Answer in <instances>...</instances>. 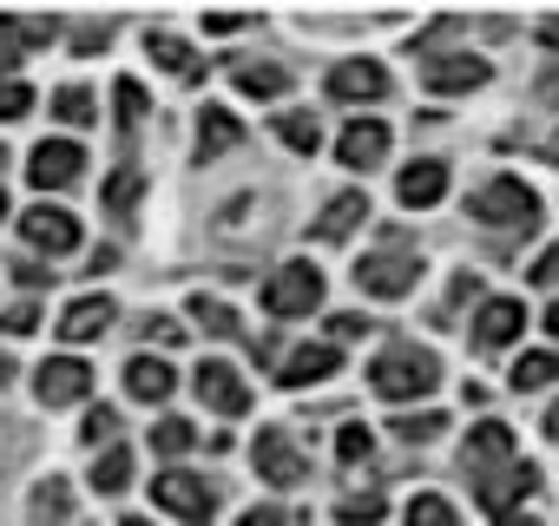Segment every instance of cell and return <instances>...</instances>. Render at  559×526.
Listing matches in <instances>:
<instances>
[{
    "label": "cell",
    "mask_w": 559,
    "mask_h": 526,
    "mask_svg": "<svg viewBox=\"0 0 559 526\" xmlns=\"http://www.w3.org/2000/svg\"><path fill=\"white\" fill-rule=\"evenodd\" d=\"M467 217H480L487 230H533V224H539V198H533L520 178H487V184L467 198Z\"/></svg>",
    "instance_id": "obj_2"
},
{
    "label": "cell",
    "mask_w": 559,
    "mask_h": 526,
    "mask_svg": "<svg viewBox=\"0 0 559 526\" xmlns=\"http://www.w3.org/2000/svg\"><path fill=\"white\" fill-rule=\"evenodd\" d=\"M336 369H343V349L336 343H304L297 356H284L276 382H284V388H310V382H330Z\"/></svg>",
    "instance_id": "obj_13"
},
{
    "label": "cell",
    "mask_w": 559,
    "mask_h": 526,
    "mask_svg": "<svg viewBox=\"0 0 559 526\" xmlns=\"http://www.w3.org/2000/svg\"><path fill=\"white\" fill-rule=\"evenodd\" d=\"M421 86H428V93H474V86H487V60H474V53H441V60L421 67Z\"/></svg>",
    "instance_id": "obj_14"
},
{
    "label": "cell",
    "mask_w": 559,
    "mask_h": 526,
    "mask_svg": "<svg viewBox=\"0 0 559 526\" xmlns=\"http://www.w3.org/2000/svg\"><path fill=\"white\" fill-rule=\"evenodd\" d=\"M53 119H60V125H93V119H99V112H93V93H86V86H60V93H53Z\"/></svg>",
    "instance_id": "obj_30"
},
{
    "label": "cell",
    "mask_w": 559,
    "mask_h": 526,
    "mask_svg": "<svg viewBox=\"0 0 559 526\" xmlns=\"http://www.w3.org/2000/svg\"><path fill=\"white\" fill-rule=\"evenodd\" d=\"M0 330H8V336H34V330H40V310H34V303H14L8 316H0Z\"/></svg>",
    "instance_id": "obj_40"
},
{
    "label": "cell",
    "mask_w": 559,
    "mask_h": 526,
    "mask_svg": "<svg viewBox=\"0 0 559 526\" xmlns=\"http://www.w3.org/2000/svg\"><path fill=\"white\" fill-rule=\"evenodd\" d=\"M336 158H343V165H356V171L382 165V158H389V125H382V119H356V125L336 139Z\"/></svg>",
    "instance_id": "obj_17"
},
{
    "label": "cell",
    "mask_w": 559,
    "mask_h": 526,
    "mask_svg": "<svg viewBox=\"0 0 559 526\" xmlns=\"http://www.w3.org/2000/svg\"><path fill=\"white\" fill-rule=\"evenodd\" d=\"M112 40V27L106 21H86V27H73V53H99Z\"/></svg>",
    "instance_id": "obj_41"
},
{
    "label": "cell",
    "mask_w": 559,
    "mask_h": 526,
    "mask_svg": "<svg viewBox=\"0 0 559 526\" xmlns=\"http://www.w3.org/2000/svg\"><path fill=\"white\" fill-rule=\"evenodd\" d=\"M539 99H546V106H559V67H552L546 80H539Z\"/></svg>",
    "instance_id": "obj_47"
},
{
    "label": "cell",
    "mask_w": 559,
    "mask_h": 526,
    "mask_svg": "<svg viewBox=\"0 0 559 526\" xmlns=\"http://www.w3.org/2000/svg\"><path fill=\"white\" fill-rule=\"evenodd\" d=\"M80 441H86V447H99V454H106V447H119V415H112V408H86Z\"/></svg>",
    "instance_id": "obj_33"
},
{
    "label": "cell",
    "mask_w": 559,
    "mask_h": 526,
    "mask_svg": "<svg viewBox=\"0 0 559 526\" xmlns=\"http://www.w3.org/2000/svg\"><path fill=\"white\" fill-rule=\"evenodd\" d=\"M145 336L171 349V343H185V323H165V316H145Z\"/></svg>",
    "instance_id": "obj_42"
},
{
    "label": "cell",
    "mask_w": 559,
    "mask_h": 526,
    "mask_svg": "<svg viewBox=\"0 0 559 526\" xmlns=\"http://www.w3.org/2000/svg\"><path fill=\"white\" fill-rule=\"evenodd\" d=\"M408 526H461V519H454V506L441 493H415L408 500Z\"/></svg>",
    "instance_id": "obj_35"
},
{
    "label": "cell",
    "mask_w": 559,
    "mask_h": 526,
    "mask_svg": "<svg viewBox=\"0 0 559 526\" xmlns=\"http://www.w3.org/2000/svg\"><path fill=\"white\" fill-rule=\"evenodd\" d=\"M14 382V362H8V349H0V388H8Z\"/></svg>",
    "instance_id": "obj_52"
},
{
    "label": "cell",
    "mask_w": 559,
    "mask_h": 526,
    "mask_svg": "<svg viewBox=\"0 0 559 526\" xmlns=\"http://www.w3.org/2000/svg\"><path fill=\"white\" fill-rule=\"evenodd\" d=\"M198 402H204L211 415H243V408H250V388H243V375H237L230 362H204V369H198Z\"/></svg>",
    "instance_id": "obj_12"
},
{
    "label": "cell",
    "mask_w": 559,
    "mask_h": 526,
    "mask_svg": "<svg viewBox=\"0 0 559 526\" xmlns=\"http://www.w3.org/2000/svg\"><path fill=\"white\" fill-rule=\"evenodd\" d=\"M34 112V86L27 80H0V119H27Z\"/></svg>",
    "instance_id": "obj_38"
},
{
    "label": "cell",
    "mask_w": 559,
    "mask_h": 526,
    "mask_svg": "<svg viewBox=\"0 0 559 526\" xmlns=\"http://www.w3.org/2000/svg\"><path fill=\"white\" fill-rule=\"evenodd\" d=\"M389 93V73L376 67V60H343L336 73H330V99H382Z\"/></svg>",
    "instance_id": "obj_19"
},
{
    "label": "cell",
    "mask_w": 559,
    "mask_h": 526,
    "mask_svg": "<svg viewBox=\"0 0 559 526\" xmlns=\"http://www.w3.org/2000/svg\"><path fill=\"white\" fill-rule=\"evenodd\" d=\"M47 277H53L47 263H14V284H21V290H47Z\"/></svg>",
    "instance_id": "obj_43"
},
{
    "label": "cell",
    "mask_w": 559,
    "mask_h": 526,
    "mask_svg": "<svg viewBox=\"0 0 559 526\" xmlns=\"http://www.w3.org/2000/svg\"><path fill=\"white\" fill-rule=\"evenodd\" d=\"M369 217V198L362 191H336L323 211H317V224H310V237L317 243H343V237H356V224Z\"/></svg>",
    "instance_id": "obj_15"
},
{
    "label": "cell",
    "mask_w": 559,
    "mask_h": 526,
    "mask_svg": "<svg viewBox=\"0 0 559 526\" xmlns=\"http://www.w3.org/2000/svg\"><path fill=\"white\" fill-rule=\"evenodd\" d=\"M461 467L474 474V487H480V480H493L500 467H513V428L480 421V428L467 434V447H461Z\"/></svg>",
    "instance_id": "obj_8"
},
{
    "label": "cell",
    "mask_w": 559,
    "mask_h": 526,
    "mask_svg": "<svg viewBox=\"0 0 559 526\" xmlns=\"http://www.w3.org/2000/svg\"><path fill=\"white\" fill-rule=\"evenodd\" d=\"M152 500H158V513H171V519H191V526H204V519L217 513V493H211V480H204V474H191V467H165V474L152 480Z\"/></svg>",
    "instance_id": "obj_4"
},
{
    "label": "cell",
    "mask_w": 559,
    "mask_h": 526,
    "mask_svg": "<svg viewBox=\"0 0 559 526\" xmlns=\"http://www.w3.org/2000/svg\"><path fill=\"white\" fill-rule=\"evenodd\" d=\"M80 165H86V152H80L73 139H40L34 158H27V178H34L40 191H67V184L80 178Z\"/></svg>",
    "instance_id": "obj_9"
},
{
    "label": "cell",
    "mask_w": 559,
    "mask_h": 526,
    "mask_svg": "<svg viewBox=\"0 0 559 526\" xmlns=\"http://www.w3.org/2000/svg\"><path fill=\"white\" fill-rule=\"evenodd\" d=\"M276 139H284L290 152H317L323 125H317V112H284V119H276Z\"/></svg>",
    "instance_id": "obj_28"
},
{
    "label": "cell",
    "mask_w": 559,
    "mask_h": 526,
    "mask_svg": "<svg viewBox=\"0 0 559 526\" xmlns=\"http://www.w3.org/2000/svg\"><path fill=\"white\" fill-rule=\"evenodd\" d=\"M395 191H402V204H408V211H428V204H441V198H448V165H441V158H415V165L395 178Z\"/></svg>",
    "instance_id": "obj_18"
},
{
    "label": "cell",
    "mask_w": 559,
    "mask_h": 526,
    "mask_svg": "<svg viewBox=\"0 0 559 526\" xmlns=\"http://www.w3.org/2000/svg\"><path fill=\"white\" fill-rule=\"evenodd\" d=\"M8 454H14V441H8V421H0V467H8Z\"/></svg>",
    "instance_id": "obj_50"
},
{
    "label": "cell",
    "mask_w": 559,
    "mask_h": 526,
    "mask_svg": "<svg viewBox=\"0 0 559 526\" xmlns=\"http://www.w3.org/2000/svg\"><path fill=\"white\" fill-rule=\"evenodd\" d=\"M67 513H73V487H67L60 474H53V480H40V487H34V519H40V526H53V519H67Z\"/></svg>",
    "instance_id": "obj_27"
},
{
    "label": "cell",
    "mask_w": 559,
    "mask_h": 526,
    "mask_svg": "<svg viewBox=\"0 0 559 526\" xmlns=\"http://www.w3.org/2000/svg\"><path fill=\"white\" fill-rule=\"evenodd\" d=\"M0 217H8V191H0Z\"/></svg>",
    "instance_id": "obj_55"
},
{
    "label": "cell",
    "mask_w": 559,
    "mask_h": 526,
    "mask_svg": "<svg viewBox=\"0 0 559 526\" xmlns=\"http://www.w3.org/2000/svg\"><path fill=\"white\" fill-rule=\"evenodd\" d=\"M119 526H152V519H119Z\"/></svg>",
    "instance_id": "obj_54"
},
{
    "label": "cell",
    "mask_w": 559,
    "mask_h": 526,
    "mask_svg": "<svg viewBox=\"0 0 559 526\" xmlns=\"http://www.w3.org/2000/svg\"><path fill=\"white\" fill-rule=\"evenodd\" d=\"M0 165H8V152H0Z\"/></svg>",
    "instance_id": "obj_56"
},
{
    "label": "cell",
    "mask_w": 559,
    "mask_h": 526,
    "mask_svg": "<svg viewBox=\"0 0 559 526\" xmlns=\"http://www.w3.org/2000/svg\"><path fill=\"white\" fill-rule=\"evenodd\" d=\"M250 461H257V474H263L270 487H297V480H304V454L290 447L284 428H263V434L250 441Z\"/></svg>",
    "instance_id": "obj_10"
},
{
    "label": "cell",
    "mask_w": 559,
    "mask_h": 526,
    "mask_svg": "<svg viewBox=\"0 0 559 526\" xmlns=\"http://www.w3.org/2000/svg\"><path fill=\"white\" fill-rule=\"evenodd\" d=\"M369 447H376V434H369L362 421H349V428L336 434V454H343V461H369Z\"/></svg>",
    "instance_id": "obj_39"
},
{
    "label": "cell",
    "mask_w": 559,
    "mask_h": 526,
    "mask_svg": "<svg viewBox=\"0 0 559 526\" xmlns=\"http://www.w3.org/2000/svg\"><path fill=\"white\" fill-rule=\"evenodd\" d=\"M112 323H119L112 297H80V303H67V310H60V323H53V330H60L67 343H93V336H106Z\"/></svg>",
    "instance_id": "obj_16"
},
{
    "label": "cell",
    "mask_w": 559,
    "mask_h": 526,
    "mask_svg": "<svg viewBox=\"0 0 559 526\" xmlns=\"http://www.w3.org/2000/svg\"><path fill=\"white\" fill-rule=\"evenodd\" d=\"M526 277H533V284H559V250H539Z\"/></svg>",
    "instance_id": "obj_44"
},
{
    "label": "cell",
    "mask_w": 559,
    "mask_h": 526,
    "mask_svg": "<svg viewBox=\"0 0 559 526\" xmlns=\"http://www.w3.org/2000/svg\"><path fill=\"white\" fill-rule=\"evenodd\" d=\"M243 526H297V519H290L284 506H250V513H243Z\"/></svg>",
    "instance_id": "obj_45"
},
{
    "label": "cell",
    "mask_w": 559,
    "mask_h": 526,
    "mask_svg": "<svg viewBox=\"0 0 559 526\" xmlns=\"http://www.w3.org/2000/svg\"><path fill=\"white\" fill-rule=\"evenodd\" d=\"M546 382H559V349H533V356L513 362V388H520V395H526V388H546Z\"/></svg>",
    "instance_id": "obj_25"
},
{
    "label": "cell",
    "mask_w": 559,
    "mask_h": 526,
    "mask_svg": "<svg viewBox=\"0 0 559 526\" xmlns=\"http://www.w3.org/2000/svg\"><path fill=\"white\" fill-rule=\"evenodd\" d=\"M520 330H526V303H513V297H487L474 310V349H507V343H520Z\"/></svg>",
    "instance_id": "obj_11"
},
{
    "label": "cell",
    "mask_w": 559,
    "mask_h": 526,
    "mask_svg": "<svg viewBox=\"0 0 559 526\" xmlns=\"http://www.w3.org/2000/svg\"><path fill=\"white\" fill-rule=\"evenodd\" d=\"M171 388H178V375H171L165 356H132V362H126V395H132V402H152V408H158Z\"/></svg>",
    "instance_id": "obj_20"
},
{
    "label": "cell",
    "mask_w": 559,
    "mask_h": 526,
    "mask_svg": "<svg viewBox=\"0 0 559 526\" xmlns=\"http://www.w3.org/2000/svg\"><path fill=\"white\" fill-rule=\"evenodd\" d=\"M139 198H145V171H139V165H119V171L106 178V211H112V217H126Z\"/></svg>",
    "instance_id": "obj_24"
},
{
    "label": "cell",
    "mask_w": 559,
    "mask_h": 526,
    "mask_svg": "<svg viewBox=\"0 0 559 526\" xmlns=\"http://www.w3.org/2000/svg\"><path fill=\"white\" fill-rule=\"evenodd\" d=\"M441 382V362L428 356V349H415V343H395V349H382L376 362H369V388L382 395V402H415V395H428Z\"/></svg>",
    "instance_id": "obj_1"
},
{
    "label": "cell",
    "mask_w": 559,
    "mask_h": 526,
    "mask_svg": "<svg viewBox=\"0 0 559 526\" xmlns=\"http://www.w3.org/2000/svg\"><path fill=\"white\" fill-rule=\"evenodd\" d=\"M191 323H198V330H211V336H237L230 303H211V297H191Z\"/></svg>",
    "instance_id": "obj_34"
},
{
    "label": "cell",
    "mask_w": 559,
    "mask_h": 526,
    "mask_svg": "<svg viewBox=\"0 0 559 526\" xmlns=\"http://www.w3.org/2000/svg\"><path fill=\"white\" fill-rule=\"evenodd\" d=\"M546 336H552V343H559V297H552V303H546Z\"/></svg>",
    "instance_id": "obj_49"
},
{
    "label": "cell",
    "mask_w": 559,
    "mask_h": 526,
    "mask_svg": "<svg viewBox=\"0 0 559 526\" xmlns=\"http://www.w3.org/2000/svg\"><path fill=\"white\" fill-rule=\"evenodd\" d=\"M389 428H395L402 441H435V434L448 428V415H435V408H428V415H402V421H389Z\"/></svg>",
    "instance_id": "obj_37"
},
{
    "label": "cell",
    "mask_w": 559,
    "mask_h": 526,
    "mask_svg": "<svg viewBox=\"0 0 559 526\" xmlns=\"http://www.w3.org/2000/svg\"><path fill=\"white\" fill-rule=\"evenodd\" d=\"M382 513H389V500H382L376 487H369V493H349V500H336V519H343V526H376Z\"/></svg>",
    "instance_id": "obj_32"
},
{
    "label": "cell",
    "mask_w": 559,
    "mask_h": 526,
    "mask_svg": "<svg viewBox=\"0 0 559 526\" xmlns=\"http://www.w3.org/2000/svg\"><path fill=\"white\" fill-rule=\"evenodd\" d=\"M323 303V271L317 263H284V271H270V284H263V310L270 316H310Z\"/></svg>",
    "instance_id": "obj_3"
},
{
    "label": "cell",
    "mask_w": 559,
    "mask_h": 526,
    "mask_svg": "<svg viewBox=\"0 0 559 526\" xmlns=\"http://www.w3.org/2000/svg\"><path fill=\"white\" fill-rule=\"evenodd\" d=\"M362 330H369L362 316H330V343H356Z\"/></svg>",
    "instance_id": "obj_46"
},
{
    "label": "cell",
    "mask_w": 559,
    "mask_h": 526,
    "mask_svg": "<svg viewBox=\"0 0 559 526\" xmlns=\"http://www.w3.org/2000/svg\"><path fill=\"white\" fill-rule=\"evenodd\" d=\"M112 106H119V125H139V119L152 112V106H145V86H139V80H119V86H112Z\"/></svg>",
    "instance_id": "obj_36"
},
{
    "label": "cell",
    "mask_w": 559,
    "mask_h": 526,
    "mask_svg": "<svg viewBox=\"0 0 559 526\" xmlns=\"http://www.w3.org/2000/svg\"><path fill=\"white\" fill-rule=\"evenodd\" d=\"M145 47H152V60H158V67H165L171 80H198V73H204V67L191 60V47H185L178 34H158V27H152V34H145Z\"/></svg>",
    "instance_id": "obj_22"
},
{
    "label": "cell",
    "mask_w": 559,
    "mask_h": 526,
    "mask_svg": "<svg viewBox=\"0 0 559 526\" xmlns=\"http://www.w3.org/2000/svg\"><path fill=\"white\" fill-rule=\"evenodd\" d=\"M21 237H27L34 250H47V256H67V250H80V217L60 211V204H34V211L21 217Z\"/></svg>",
    "instance_id": "obj_7"
},
{
    "label": "cell",
    "mask_w": 559,
    "mask_h": 526,
    "mask_svg": "<svg viewBox=\"0 0 559 526\" xmlns=\"http://www.w3.org/2000/svg\"><path fill=\"white\" fill-rule=\"evenodd\" d=\"M546 434H552V441H559V402H552V408H546Z\"/></svg>",
    "instance_id": "obj_51"
},
{
    "label": "cell",
    "mask_w": 559,
    "mask_h": 526,
    "mask_svg": "<svg viewBox=\"0 0 559 526\" xmlns=\"http://www.w3.org/2000/svg\"><path fill=\"white\" fill-rule=\"evenodd\" d=\"M284 86H290L284 67H237V93H250V99H276Z\"/></svg>",
    "instance_id": "obj_29"
},
{
    "label": "cell",
    "mask_w": 559,
    "mask_h": 526,
    "mask_svg": "<svg viewBox=\"0 0 559 526\" xmlns=\"http://www.w3.org/2000/svg\"><path fill=\"white\" fill-rule=\"evenodd\" d=\"M546 158H552V165H559V132H552V139H546Z\"/></svg>",
    "instance_id": "obj_53"
},
{
    "label": "cell",
    "mask_w": 559,
    "mask_h": 526,
    "mask_svg": "<svg viewBox=\"0 0 559 526\" xmlns=\"http://www.w3.org/2000/svg\"><path fill=\"white\" fill-rule=\"evenodd\" d=\"M34 395H40L47 408H73V402L93 395V369H86L80 356H47L40 375H34Z\"/></svg>",
    "instance_id": "obj_5"
},
{
    "label": "cell",
    "mask_w": 559,
    "mask_h": 526,
    "mask_svg": "<svg viewBox=\"0 0 559 526\" xmlns=\"http://www.w3.org/2000/svg\"><path fill=\"white\" fill-rule=\"evenodd\" d=\"M191 441H198V428H191L185 415H165V421L152 428V454H165V461H171V454H185Z\"/></svg>",
    "instance_id": "obj_31"
},
{
    "label": "cell",
    "mask_w": 559,
    "mask_h": 526,
    "mask_svg": "<svg viewBox=\"0 0 559 526\" xmlns=\"http://www.w3.org/2000/svg\"><path fill=\"white\" fill-rule=\"evenodd\" d=\"M93 487H99V493H126V487H132V454H126V447H106V454L93 461Z\"/></svg>",
    "instance_id": "obj_26"
},
{
    "label": "cell",
    "mask_w": 559,
    "mask_h": 526,
    "mask_svg": "<svg viewBox=\"0 0 559 526\" xmlns=\"http://www.w3.org/2000/svg\"><path fill=\"white\" fill-rule=\"evenodd\" d=\"M415 277H421V263L415 256H402V250H382V256H362L356 263V284L369 290V297H408L415 290Z\"/></svg>",
    "instance_id": "obj_6"
},
{
    "label": "cell",
    "mask_w": 559,
    "mask_h": 526,
    "mask_svg": "<svg viewBox=\"0 0 559 526\" xmlns=\"http://www.w3.org/2000/svg\"><path fill=\"white\" fill-rule=\"evenodd\" d=\"M237 139H243V125H237L230 112H217V106H211V112L198 119V158H204V165H211L217 152H230Z\"/></svg>",
    "instance_id": "obj_23"
},
{
    "label": "cell",
    "mask_w": 559,
    "mask_h": 526,
    "mask_svg": "<svg viewBox=\"0 0 559 526\" xmlns=\"http://www.w3.org/2000/svg\"><path fill=\"white\" fill-rule=\"evenodd\" d=\"M60 40V21H47V14H0V47H53Z\"/></svg>",
    "instance_id": "obj_21"
},
{
    "label": "cell",
    "mask_w": 559,
    "mask_h": 526,
    "mask_svg": "<svg viewBox=\"0 0 559 526\" xmlns=\"http://www.w3.org/2000/svg\"><path fill=\"white\" fill-rule=\"evenodd\" d=\"M539 40H546V47L559 53V21H539Z\"/></svg>",
    "instance_id": "obj_48"
}]
</instances>
